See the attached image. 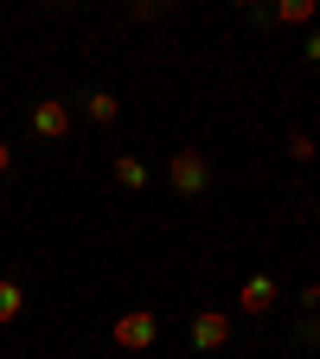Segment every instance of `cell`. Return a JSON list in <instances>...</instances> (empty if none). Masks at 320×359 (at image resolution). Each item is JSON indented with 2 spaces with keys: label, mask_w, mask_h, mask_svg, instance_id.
Instances as JSON below:
<instances>
[{
  "label": "cell",
  "mask_w": 320,
  "mask_h": 359,
  "mask_svg": "<svg viewBox=\"0 0 320 359\" xmlns=\"http://www.w3.org/2000/svg\"><path fill=\"white\" fill-rule=\"evenodd\" d=\"M109 334H116V346L134 359V353H148V346L160 340V314H154V308H128V314H116Z\"/></svg>",
  "instance_id": "cell-1"
},
{
  "label": "cell",
  "mask_w": 320,
  "mask_h": 359,
  "mask_svg": "<svg viewBox=\"0 0 320 359\" xmlns=\"http://www.w3.org/2000/svg\"><path fill=\"white\" fill-rule=\"evenodd\" d=\"M167 180H173V193H186V199H199V193L211 187V161H205L199 148H179V154L167 161Z\"/></svg>",
  "instance_id": "cell-2"
},
{
  "label": "cell",
  "mask_w": 320,
  "mask_h": 359,
  "mask_svg": "<svg viewBox=\"0 0 320 359\" xmlns=\"http://www.w3.org/2000/svg\"><path fill=\"white\" fill-rule=\"evenodd\" d=\"M224 340H231V314H224V308L193 314V346H199V353H218Z\"/></svg>",
  "instance_id": "cell-3"
},
{
  "label": "cell",
  "mask_w": 320,
  "mask_h": 359,
  "mask_svg": "<svg viewBox=\"0 0 320 359\" xmlns=\"http://www.w3.org/2000/svg\"><path fill=\"white\" fill-rule=\"evenodd\" d=\"M32 128L45 135V142H64V135H71V103H58V97L39 103V109H32Z\"/></svg>",
  "instance_id": "cell-4"
},
{
  "label": "cell",
  "mask_w": 320,
  "mask_h": 359,
  "mask_svg": "<svg viewBox=\"0 0 320 359\" xmlns=\"http://www.w3.org/2000/svg\"><path fill=\"white\" fill-rule=\"evenodd\" d=\"M276 295H282V289L269 283V276H250L244 295H237V308H244V314H269V308H276Z\"/></svg>",
  "instance_id": "cell-5"
},
{
  "label": "cell",
  "mask_w": 320,
  "mask_h": 359,
  "mask_svg": "<svg viewBox=\"0 0 320 359\" xmlns=\"http://www.w3.org/2000/svg\"><path fill=\"white\" fill-rule=\"evenodd\" d=\"M20 308H26V283L20 276H0V327H13Z\"/></svg>",
  "instance_id": "cell-6"
},
{
  "label": "cell",
  "mask_w": 320,
  "mask_h": 359,
  "mask_svg": "<svg viewBox=\"0 0 320 359\" xmlns=\"http://www.w3.org/2000/svg\"><path fill=\"white\" fill-rule=\"evenodd\" d=\"M83 109H90V122H103V128H109V122L122 116V97H109V90H90Z\"/></svg>",
  "instance_id": "cell-7"
},
{
  "label": "cell",
  "mask_w": 320,
  "mask_h": 359,
  "mask_svg": "<svg viewBox=\"0 0 320 359\" xmlns=\"http://www.w3.org/2000/svg\"><path fill=\"white\" fill-rule=\"evenodd\" d=\"M116 187H128V193H141V187H148V167L134 161V154H116Z\"/></svg>",
  "instance_id": "cell-8"
},
{
  "label": "cell",
  "mask_w": 320,
  "mask_h": 359,
  "mask_svg": "<svg viewBox=\"0 0 320 359\" xmlns=\"http://www.w3.org/2000/svg\"><path fill=\"white\" fill-rule=\"evenodd\" d=\"M263 20H282V26H307V20H314V7H307V0H288V7L263 13Z\"/></svg>",
  "instance_id": "cell-9"
},
{
  "label": "cell",
  "mask_w": 320,
  "mask_h": 359,
  "mask_svg": "<svg viewBox=\"0 0 320 359\" xmlns=\"http://www.w3.org/2000/svg\"><path fill=\"white\" fill-rule=\"evenodd\" d=\"M7 167H13V148H7V142H0V173H7Z\"/></svg>",
  "instance_id": "cell-10"
},
{
  "label": "cell",
  "mask_w": 320,
  "mask_h": 359,
  "mask_svg": "<svg viewBox=\"0 0 320 359\" xmlns=\"http://www.w3.org/2000/svg\"><path fill=\"white\" fill-rule=\"evenodd\" d=\"M122 359H128V353H122Z\"/></svg>",
  "instance_id": "cell-11"
}]
</instances>
